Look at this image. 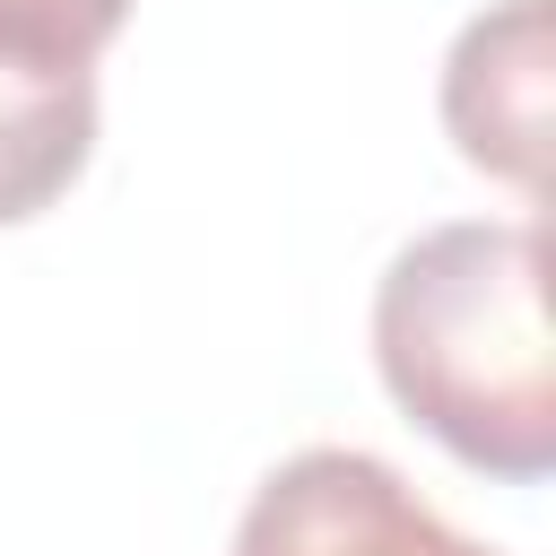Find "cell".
<instances>
[{
	"mask_svg": "<svg viewBox=\"0 0 556 556\" xmlns=\"http://www.w3.org/2000/svg\"><path fill=\"white\" fill-rule=\"evenodd\" d=\"M374 356L452 460L513 486L556 469L547 235L530 217H460L400 243L374 287Z\"/></svg>",
	"mask_w": 556,
	"mask_h": 556,
	"instance_id": "cell-1",
	"label": "cell"
},
{
	"mask_svg": "<svg viewBox=\"0 0 556 556\" xmlns=\"http://www.w3.org/2000/svg\"><path fill=\"white\" fill-rule=\"evenodd\" d=\"M235 556H495V547L460 539L391 460L313 443L252 486Z\"/></svg>",
	"mask_w": 556,
	"mask_h": 556,
	"instance_id": "cell-2",
	"label": "cell"
},
{
	"mask_svg": "<svg viewBox=\"0 0 556 556\" xmlns=\"http://www.w3.org/2000/svg\"><path fill=\"white\" fill-rule=\"evenodd\" d=\"M443 130L478 174L547 191V0H504L443 61Z\"/></svg>",
	"mask_w": 556,
	"mask_h": 556,
	"instance_id": "cell-3",
	"label": "cell"
},
{
	"mask_svg": "<svg viewBox=\"0 0 556 556\" xmlns=\"http://www.w3.org/2000/svg\"><path fill=\"white\" fill-rule=\"evenodd\" d=\"M96 148V70L0 61V226L43 217Z\"/></svg>",
	"mask_w": 556,
	"mask_h": 556,
	"instance_id": "cell-4",
	"label": "cell"
},
{
	"mask_svg": "<svg viewBox=\"0 0 556 556\" xmlns=\"http://www.w3.org/2000/svg\"><path fill=\"white\" fill-rule=\"evenodd\" d=\"M130 0H0V61L35 70H96V52L122 35Z\"/></svg>",
	"mask_w": 556,
	"mask_h": 556,
	"instance_id": "cell-5",
	"label": "cell"
}]
</instances>
